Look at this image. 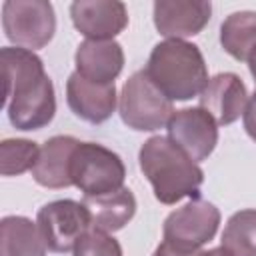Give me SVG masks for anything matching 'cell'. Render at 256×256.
<instances>
[{
    "label": "cell",
    "mask_w": 256,
    "mask_h": 256,
    "mask_svg": "<svg viewBox=\"0 0 256 256\" xmlns=\"http://www.w3.org/2000/svg\"><path fill=\"white\" fill-rule=\"evenodd\" d=\"M4 74V104L8 120L16 130H40L56 114L54 84L40 56L18 46L0 50Z\"/></svg>",
    "instance_id": "6da1fadb"
},
{
    "label": "cell",
    "mask_w": 256,
    "mask_h": 256,
    "mask_svg": "<svg viewBox=\"0 0 256 256\" xmlns=\"http://www.w3.org/2000/svg\"><path fill=\"white\" fill-rule=\"evenodd\" d=\"M138 164L158 202L170 206L182 198H200L202 168L168 136L148 138L138 152Z\"/></svg>",
    "instance_id": "7a4b0ae2"
},
{
    "label": "cell",
    "mask_w": 256,
    "mask_h": 256,
    "mask_svg": "<svg viewBox=\"0 0 256 256\" xmlns=\"http://www.w3.org/2000/svg\"><path fill=\"white\" fill-rule=\"evenodd\" d=\"M144 70L168 100L180 102L200 96L210 80L200 48L186 40L158 42Z\"/></svg>",
    "instance_id": "3957f363"
},
{
    "label": "cell",
    "mask_w": 256,
    "mask_h": 256,
    "mask_svg": "<svg viewBox=\"0 0 256 256\" xmlns=\"http://www.w3.org/2000/svg\"><path fill=\"white\" fill-rule=\"evenodd\" d=\"M118 112L128 128L138 132H154L168 124L174 108L172 100H168L156 88L146 70H138L122 86Z\"/></svg>",
    "instance_id": "277c9868"
},
{
    "label": "cell",
    "mask_w": 256,
    "mask_h": 256,
    "mask_svg": "<svg viewBox=\"0 0 256 256\" xmlns=\"http://www.w3.org/2000/svg\"><path fill=\"white\" fill-rule=\"evenodd\" d=\"M72 186L84 196H100L124 186L126 168L122 158L96 142H78L70 162Z\"/></svg>",
    "instance_id": "5b68a950"
},
{
    "label": "cell",
    "mask_w": 256,
    "mask_h": 256,
    "mask_svg": "<svg viewBox=\"0 0 256 256\" xmlns=\"http://www.w3.org/2000/svg\"><path fill=\"white\" fill-rule=\"evenodd\" d=\"M2 28L18 48H44L56 32L54 6L46 0H6L2 4Z\"/></svg>",
    "instance_id": "8992f818"
},
{
    "label": "cell",
    "mask_w": 256,
    "mask_h": 256,
    "mask_svg": "<svg viewBox=\"0 0 256 256\" xmlns=\"http://www.w3.org/2000/svg\"><path fill=\"white\" fill-rule=\"evenodd\" d=\"M218 224L220 210L212 202L196 198L166 216L162 236L166 244L178 250L198 252L216 236Z\"/></svg>",
    "instance_id": "52a82bcc"
},
{
    "label": "cell",
    "mask_w": 256,
    "mask_h": 256,
    "mask_svg": "<svg viewBox=\"0 0 256 256\" xmlns=\"http://www.w3.org/2000/svg\"><path fill=\"white\" fill-rule=\"evenodd\" d=\"M38 230L50 252L64 254L92 228L90 214L82 202L64 198L44 204L36 216Z\"/></svg>",
    "instance_id": "ba28073f"
},
{
    "label": "cell",
    "mask_w": 256,
    "mask_h": 256,
    "mask_svg": "<svg viewBox=\"0 0 256 256\" xmlns=\"http://www.w3.org/2000/svg\"><path fill=\"white\" fill-rule=\"evenodd\" d=\"M166 128L168 138L196 164L206 160L218 144V124L200 106L174 110Z\"/></svg>",
    "instance_id": "9c48e42d"
},
{
    "label": "cell",
    "mask_w": 256,
    "mask_h": 256,
    "mask_svg": "<svg viewBox=\"0 0 256 256\" xmlns=\"http://www.w3.org/2000/svg\"><path fill=\"white\" fill-rule=\"evenodd\" d=\"M74 28L88 40H114L128 26V10L118 0H78L70 4Z\"/></svg>",
    "instance_id": "30bf717a"
},
{
    "label": "cell",
    "mask_w": 256,
    "mask_h": 256,
    "mask_svg": "<svg viewBox=\"0 0 256 256\" xmlns=\"http://www.w3.org/2000/svg\"><path fill=\"white\" fill-rule=\"evenodd\" d=\"M212 4L206 0H158L154 2V26L166 40L196 36L210 22Z\"/></svg>",
    "instance_id": "8fae6325"
},
{
    "label": "cell",
    "mask_w": 256,
    "mask_h": 256,
    "mask_svg": "<svg viewBox=\"0 0 256 256\" xmlns=\"http://www.w3.org/2000/svg\"><path fill=\"white\" fill-rule=\"evenodd\" d=\"M200 108H204L218 126H228L236 122L246 106H248V90L242 78L234 72H220L208 80L206 88L202 90Z\"/></svg>",
    "instance_id": "7c38bea8"
},
{
    "label": "cell",
    "mask_w": 256,
    "mask_h": 256,
    "mask_svg": "<svg viewBox=\"0 0 256 256\" xmlns=\"http://www.w3.org/2000/svg\"><path fill=\"white\" fill-rule=\"evenodd\" d=\"M116 86L96 84L72 72L66 82V102L70 110L88 124L106 122L116 110Z\"/></svg>",
    "instance_id": "4fadbf2b"
},
{
    "label": "cell",
    "mask_w": 256,
    "mask_h": 256,
    "mask_svg": "<svg viewBox=\"0 0 256 256\" xmlns=\"http://www.w3.org/2000/svg\"><path fill=\"white\" fill-rule=\"evenodd\" d=\"M76 70L96 84H114L124 68V50L116 40H84L74 54Z\"/></svg>",
    "instance_id": "5bb4252c"
},
{
    "label": "cell",
    "mask_w": 256,
    "mask_h": 256,
    "mask_svg": "<svg viewBox=\"0 0 256 256\" xmlns=\"http://www.w3.org/2000/svg\"><path fill=\"white\" fill-rule=\"evenodd\" d=\"M80 140L74 136H52L40 148L38 160L32 168V178L44 188H68L72 186L70 162Z\"/></svg>",
    "instance_id": "9a60e30c"
},
{
    "label": "cell",
    "mask_w": 256,
    "mask_h": 256,
    "mask_svg": "<svg viewBox=\"0 0 256 256\" xmlns=\"http://www.w3.org/2000/svg\"><path fill=\"white\" fill-rule=\"evenodd\" d=\"M80 202L90 214L92 228L108 234L124 228L136 214V198L126 186L100 196H84Z\"/></svg>",
    "instance_id": "2e32d148"
},
{
    "label": "cell",
    "mask_w": 256,
    "mask_h": 256,
    "mask_svg": "<svg viewBox=\"0 0 256 256\" xmlns=\"http://www.w3.org/2000/svg\"><path fill=\"white\" fill-rule=\"evenodd\" d=\"M0 256H46L38 224L26 216H4L0 220Z\"/></svg>",
    "instance_id": "e0dca14e"
},
{
    "label": "cell",
    "mask_w": 256,
    "mask_h": 256,
    "mask_svg": "<svg viewBox=\"0 0 256 256\" xmlns=\"http://www.w3.org/2000/svg\"><path fill=\"white\" fill-rule=\"evenodd\" d=\"M220 44L234 60L248 62L256 50V12L240 10L226 16L220 26Z\"/></svg>",
    "instance_id": "ac0fdd59"
},
{
    "label": "cell",
    "mask_w": 256,
    "mask_h": 256,
    "mask_svg": "<svg viewBox=\"0 0 256 256\" xmlns=\"http://www.w3.org/2000/svg\"><path fill=\"white\" fill-rule=\"evenodd\" d=\"M222 248L232 256H256V210L234 212L222 232Z\"/></svg>",
    "instance_id": "d6986e66"
},
{
    "label": "cell",
    "mask_w": 256,
    "mask_h": 256,
    "mask_svg": "<svg viewBox=\"0 0 256 256\" xmlns=\"http://www.w3.org/2000/svg\"><path fill=\"white\" fill-rule=\"evenodd\" d=\"M40 148L26 138H6L0 142V172L2 176H18L32 170Z\"/></svg>",
    "instance_id": "ffe728a7"
},
{
    "label": "cell",
    "mask_w": 256,
    "mask_h": 256,
    "mask_svg": "<svg viewBox=\"0 0 256 256\" xmlns=\"http://www.w3.org/2000/svg\"><path fill=\"white\" fill-rule=\"evenodd\" d=\"M72 256H122V246L108 232L90 228L76 242Z\"/></svg>",
    "instance_id": "44dd1931"
},
{
    "label": "cell",
    "mask_w": 256,
    "mask_h": 256,
    "mask_svg": "<svg viewBox=\"0 0 256 256\" xmlns=\"http://www.w3.org/2000/svg\"><path fill=\"white\" fill-rule=\"evenodd\" d=\"M242 118H244V128H246L248 136L256 142V92L248 98V106H246Z\"/></svg>",
    "instance_id": "7402d4cb"
},
{
    "label": "cell",
    "mask_w": 256,
    "mask_h": 256,
    "mask_svg": "<svg viewBox=\"0 0 256 256\" xmlns=\"http://www.w3.org/2000/svg\"><path fill=\"white\" fill-rule=\"evenodd\" d=\"M192 254H194V252H184V250H178V248H174V246L162 242V244L154 250L152 256H192Z\"/></svg>",
    "instance_id": "603a6c76"
},
{
    "label": "cell",
    "mask_w": 256,
    "mask_h": 256,
    "mask_svg": "<svg viewBox=\"0 0 256 256\" xmlns=\"http://www.w3.org/2000/svg\"><path fill=\"white\" fill-rule=\"evenodd\" d=\"M192 256H232L226 248H222V246H218V248H210V250H198V252H194Z\"/></svg>",
    "instance_id": "cb8c5ba5"
},
{
    "label": "cell",
    "mask_w": 256,
    "mask_h": 256,
    "mask_svg": "<svg viewBox=\"0 0 256 256\" xmlns=\"http://www.w3.org/2000/svg\"><path fill=\"white\" fill-rule=\"evenodd\" d=\"M248 68H250V74H252V78H254V84H256V50L250 54V58H248Z\"/></svg>",
    "instance_id": "d4e9b609"
}]
</instances>
